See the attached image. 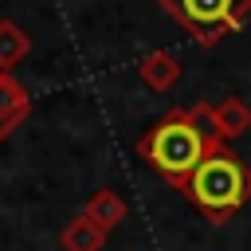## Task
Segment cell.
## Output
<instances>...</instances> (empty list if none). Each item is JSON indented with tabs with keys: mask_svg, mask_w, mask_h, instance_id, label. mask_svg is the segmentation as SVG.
I'll use <instances>...</instances> for the list:
<instances>
[{
	"mask_svg": "<svg viewBox=\"0 0 251 251\" xmlns=\"http://www.w3.org/2000/svg\"><path fill=\"white\" fill-rule=\"evenodd\" d=\"M180 192L208 224H227L251 200V165L235 157V149H227L224 141H212L204 161L180 184Z\"/></svg>",
	"mask_w": 251,
	"mask_h": 251,
	"instance_id": "1",
	"label": "cell"
},
{
	"mask_svg": "<svg viewBox=\"0 0 251 251\" xmlns=\"http://www.w3.org/2000/svg\"><path fill=\"white\" fill-rule=\"evenodd\" d=\"M212 141L216 137L192 118V110H169V114H161L141 133L137 153H141V161L161 180H169L173 188H180L188 180V173L204 161V153H208Z\"/></svg>",
	"mask_w": 251,
	"mask_h": 251,
	"instance_id": "2",
	"label": "cell"
},
{
	"mask_svg": "<svg viewBox=\"0 0 251 251\" xmlns=\"http://www.w3.org/2000/svg\"><path fill=\"white\" fill-rule=\"evenodd\" d=\"M157 4L200 47H216L224 35L239 31L251 16V0H157Z\"/></svg>",
	"mask_w": 251,
	"mask_h": 251,
	"instance_id": "3",
	"label": "cell"
},
{
	"mask_svg": "<svg viewBox=\"0 0 251 251\" xmlns=\"http://www.w3.org/2000/svg\"><path fill=\"white\" fill-rule=\"evenodd\" d=\"M192 110V118L216 137V141H235V137H243L247 129H251V106L243 102V98H235V94H227V98H220V102H196V106H188Z\"/></svg>",
	"mask_w": 251,
	"mask_h": 251,
	"instance_id": "4",
	"label": "cell"
},
{
	"mask_svg": "<svg viewBox=\"0 0 251 251\" xmlns=\"http://www.w3.org/2000/svg\"><path fill=\"white\" fill-rule=\"evenodd\" d=\"M137 78H141L149 90L165 94V90H173V86L180 82V59H176L169 47H153L149 55H141V63H137Z\"/></svg>",
	"mask_w": 251,
	"mask_h": 251,
	"instance_id": "5",
	"label": "cell"
},
{
	"mask_svg": "<svg viewBox=\"0 0 251 251\" xmlns=\"http://www.w3.org/2000/svg\"><path fill=\"white\" fill-rule=\"evenodd\" d=\"M31 118V94L16 75H0V126L12 133Z\"/></svg>",
	"mask_w": 251,
	"mask_h": 251,
	"instance_id": "6",
	"label": "cell"
},
{
	"mask_svg": "<svg viewBox=\"0 0 251 251\" xmlns=\"http://www.w3.org/2000/svg\"><path fill=\"white\" fill-rule=\"evenodd\" d=\"M126 212H129V208H126V200H122L114 188H98V192L82 204V212H78V216H82V220H90L98 231H106V235H110V231L126 220Z\"/></svg>",
	"mask_w": 251,
	"mask_h": 251,
	"instance_id": "7",
	"label": "cell"
},
{
	"mask_svg": "<svg viewBox=\"0 0 251 251\" xmlns=\"http://www.w3.org/2000/svg\"><path fill=\"white\" fill-rule=\"evenodd\" d=\"M31 55V35L16 20H0V75H12Z\"/></svg>",
	"mask_w": 251,
	"mask_h": 251,
	"instance_id": "8",
	"label": "cell"
},
{
	"mask_svg": "<svg viewBox=\"0 0 251 251\" xmlns=\"http://www.w3.org/2000/svg\"><path fill=\"white\" fill-rule=\"evenodd\" d=\"M59 243H63V251H102L106 231H98L90 220L75 216V220H71V224L59 231Z\"/></svg>",
	"mask_w": 251,
	"mask_h": 251,
	"instance_id": "9",
	"label": "cell"
},
{
	"mask_svg": "<svg viewBox=\"0 0 251 251\" xmlns=\"http://www.w3.org/2000/svg\"><path fill=\"white\" fill-rule=\"evenodd\" d=\"M4 137H8V129H4V126H0V141H4Z\"/></svg>",
	"mask_w": 251,
	"mask_h": 251,
	"instance_id": "10",
	"label": "cell"
},
{
	"mask_svg": "<svg viewBox=\"0 0 251 251\" xmlns=\"http://www.w3.org/2000/svg\"><path fill=\"white\" fill-rule=\"evenodd\" d=\"M247 24H251V16H247Z\"/></svg>",
	"mask_w": 251,
	"mask_h": 251,
	"instance_id": "11",
	"label": "cell"
}]
</instances>
